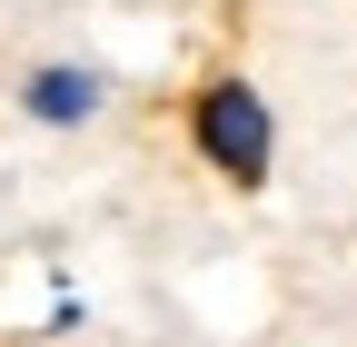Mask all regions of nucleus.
<instances>
[{"mask_svg": "<svg viewBox=\"0 0 357 347\" xmlns=\"http://www.w3.org/2000/svg\"><path fill=\"white\" fill-rule=\"evenodd\" d=\"M189 139H199V159L218 169V179L258 189L268 159H278V119H268V100L248 90V79H208L199 109H189Z\"/></svg>", "mask_w": 357, "mask_h": 347, "instance_id": "obj_1", "label": "nucleus"}, {"mask_svg": "<svg viewBox=\"0 0 357 347\" xmlns=\"http://www.w3.org/2000/svg\"><path fill=\"white\" fill-rule=\"evenodd\" d=\"M100 100H109V79H100V70H79V60H50V70H30V90H20V109H30V119H50V129H79V119H100Z\"/></svg>", "mask_w": 357, "mask_h": 347, "instance_id": "obj_2", "label": "nucleus"}]
</instances>
